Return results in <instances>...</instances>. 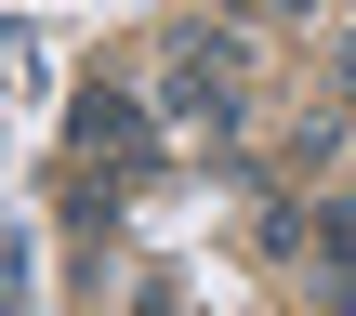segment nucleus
I'll return each mask as SVG.
<instances>
[{
    "label": "nucleus",
    "mask_w": 356,
    "mask_h": 316,
    "mask_svg": "<svg viewBox=\"0 0 356 316\" xmlns=\"http://www.w3.org/2000/svg\"><path fill=\"white\" fill-rule=\"evenodd\" d=\"M238 79H251V40L238 26H185L172 40V66H159V106H185V119H238Z\"/></svg>",
    "instance_id": "obj_1"
},
{
    "label": "nucleus",
    "mask_w": 356,
    "mask_h": 316,
    "mask_svg": "<svg viewBox=\"0 0 356 316\" xmlns=\"http://www.w3.org/2000/svg\"><path fill=\"white\" fill-rule=\"evenodd\" d=\"M132 145H145V119L92 92V106H79V158H92V172H132Z\"/></svg>",
    "instance_id": "obj_2"
}]
</instances>
